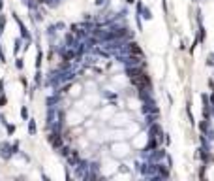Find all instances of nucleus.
Listing matches in <instances>:
<instances>
[{
    "instance_id": "1",
    "label": "nucleus",
    "mask_w": 214,
    "mask_h": 181,
    "mask_svg": "<svg viewBox=\"0 0 214 181\" xmlns=\"http://www.w3.org/2000/svg\"><path fill=\"white\" fill-rule=\"evenodd\" d=\"M130 49H132V53H133V55H141V49H139V47L135 45V44H132V45H130Z\"/></svg>"
}]
</instances>
